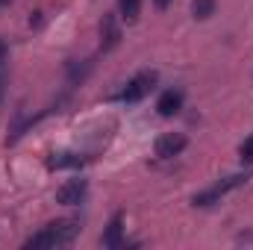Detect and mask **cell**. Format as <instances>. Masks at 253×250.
Here are the masks:
<instances>
[{
  "label": "cell",
  "mask_w": 253,
  "mask_h": 250,
  "mask_svg": "<svg viewBox=\"0 0 253 250\" xmlns=\"http://www.w3.org/2000/svg\"><path fill=\"white\" fill-rule=\"evenodd\" d=\"M156 83H159V74L156 71H141V74H135L124 88L118 91V100L121 103H138V100H144L156 88Z\"/></svg>",
  "instance_id": "obj_1"
},
{
  "label": "cell",
  "mask_w": 253,
  "mask_h": 250,
  "mask_svg": "<svg viewBox=\"0 0 253 250\" xmlns=\"http://www.w3.org/2000/svg\"><path fill=\"white\" fill-rule=\"evenodd\" d=\"M242 183H248V174H233V177H227L224 183H218V186L206 188V191H200V194H194V206H212V203H218V197H224L227 191H233V188H239Z\"/></svg>",
  "instance_id": "obj_2"
},
{
  "label": "cell",
  "mask_w": 253,
  "mask_h": 250,
  "mask_svg": "<svg viewBox=\"0 0 253 250\" xmlns=\"http://www.w3.org/2000/svg\"><path fill=\"white\" fill-rule=\"evenodd\" d=\"M186 144H189V138L183 132H165V135L156 138V156L159 159H174L186 150Z\"/></svg>",
  "instance_id": "obj_3"
},
{
  "label": "cell",
  "mask_w": 253,
  "mask_h": 250,
  "mask_svg": "<svg viewBox=\"0 0 253 250\" xmlns=\"http://www.w3.org/2000/svg\"><path fill=\"white\" fill-rule=\"evenodd\" d=\"M85 180H68L62 186L56 188V203H62V206H77V203H83V197H85Z\"/></svg>",
  "instance_id": "obj_4"
},
{
  "label": "cell",
  "mask_w": 253,
  "mask_h": 250,
  "mask_svg": "<svg viewBox=\"0 0 253 250\" xmlns=\"http://www.w3.org/2000/svg\"><path fill=\"white\" fill-rule=\"evenodd\" d=\"M183 91L180 88H168V91H162L159 94V100H156V112L162 115V118H174L180 109H183Z\"/></svg>",
  "instance_id": "obj_5"
},
{
  "label": "cell",
  "mask_w": 253,
  "mask_h": 250,
  "mask_svg": "<svg viewBox=\"0 0 253 250\" xmlns=\"http://www.w3.org/2000/svg\"><path fill=\"white\" fill-rule=\"evenodd\" d=\"M50 233H53V248L71 245L80 236V221H56V224H50Z\"/></svg>",
  "instance_id": "obj_6"
},
{
  "label": "cell",
  "mask_w": 253,
  "mask_h": 250,
  "mask_svg": "<svg viewBox=\"0 0 253 250\" xmlns=\"http://www.w3.org/2000/svg\"><path fill=\"white\" fill-rule=\"evenodd\" d=\"M118 42H121V30H118L115 15H103V21H100V47L112 50V47H118Z\"/></svg>",
  "instance_id": "obj_7"
},
{
  "label": "cell",
  "mask_w": 253,
  "mask_h": 250,
  "mask_svg": "<svg viewBox=\"0 0 253 250\" xmlns=\"http://www.w3.org/2000/svg\"><path fill=\"white\" fill-rule=\"evenodd\" d=\"M100 245L109 250L121 248L124 245V218L121 215H115L112 221H109V227H106V233H103V239H100Z\"/></svg>",
  "instance_id": "obj_8"
},
{
  "label": "cell",
  "mask_w": 253,
  "mask_h": 250,
  "mask_svg": "<svg viewBox=\"0 0 253 250\" xmlns=\"http://www.w3.org/2000/svg\"><path fill=\"white\" fill-rule=\"evenodd\" d=\"M85 165V159L83 156H77V153H53L50 159H47V168L50 171H62V168H83Z\"/></svg>",
  "instance_id": "obj_9"
},
{
  "label": "cell",
  "mask_w": 253,
  "mask_h": 250,
  "mask_svg": "<svg viewBox=\"0 0 253 250\" xmlns=\"http://www.w3.org/2000/svg\"><path fill=\"white\" fill-rule=\"evenodd\" d=\"M191 15L197 21H206L215 15V0H191Z\"/></svg>",
  "instance_id": "obj_10"
},
{
  "label": "cell",
  "mask_w": 253,
  "mask_h": 250,
  "mask_svg": "<svg viewBox=\"0 0 253 250\" xmlns=\"http://www.w3.org/2000/svg\"><path fill=\"white\" fill-rule=\"evenodd\" d=\"M118 6H121V15H124L126 24L138 21V12H141V0H118Z\"/></svg>",
  "instance_id": "obj_11"
},
{
  "label": "cell",
  "mask_w": 253,
  "mask_h": 250,
  "mask_svg": "<svg viewBox=\"0 0 253 250\" xmlns=\"http://www.w3.org/2000/svg\"><path fill=\"white\" fill-rule=\"evenodd\" d=\"M239 156H242V162H248V165L253 162V135L242 141V147H239Z\"/></svg>",
  "instance_id": "obj_12"
},
{
  "label": "cell",
  "mask_w": 253,
  "mask_h": 250,
  "mask_svg": "<svg viewBox=\"0 0 253 250\" xmlns=\"http://www.w3.org/2000/svg\"><path fill=\"white\" fill-rule=\"evenodd\" d=\"M6 62H9V50H6V44L0 42V85H3V80H6Z\"/></svg>",
  "instance_id": "obj_13"
},
{
  "label": "cell",
  "mask_w": 253,
  "mask_h": 250,
  "mask_svg": "<svg viewBox=\"0 0 253 250\" xmlns=\"http://www.w3.org/2000/svg\"><path fill=\"white\" fill-rule=\"evenodd\" d=\"M153 3H156V9H168V6H171L174 0H153Z\"/></svg>",
  "instance_id": "obj_14"
},
{
  "label": "cell",
  "mask_w": 253,
  "mask_h": 250,
  "mask_svg": "<svg viewBox=\"0 0 253 250\" xmlns=\"http://www.w3.org/2000/svg\"><path fill=\"white\" fill-rule=\"evenodd\" d=\"M3 3H9V0H0V6H3Z\"/></svg>",
  "instance_id": "obj_15"
}]
</instances>
